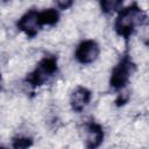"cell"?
Masks as SVG:
<instances>
[{"instance_id": "obj_1", "label": "cell", "mask_w": 149, "mask_h": 149, "mask_svg": "<svg viewBox=\"0 0 149 149\" xmlns=\"http://www.w3.org/2000/svg\"><path fill=\"white\" fill-rule=\"evenodd\" d=\"M147 22V13L137 5L132 3L129 6L122 7L115 17L114 21V30L118 36L128 41L136 29Z\"/></svg>"}, {"instance_id": "obj_2", "label": "cell", "mask_w": 149, "mask_h": 149, "mask_svg": "<svg viewBox=\"0 0 149 149\" xmlns=\"http://www.w3.org/2000/svg\"><path fill=\"white\" fill-rule=\"evenodd\" d=\"M58 72V59L54 55H45L41 58L35 68L27 74L26 83L31 88H37L45 85Z\"/></svg>"}, {"instance_id": "obj_3", "label": "cell", "mask_w": 149, "mask_h": 149, "mask_svg": "<svg viewBox=\"0 0 149 149\" xmlns=\"http://www.w3.org/2000/svg\"><path fill=\"white\" fill-rule=\"evenodd\" d=\"M135 70H136V64L133 61L130 54L126 51L112 69L109 77L111 88H113L114 91H122L129 83Z\"/></svg>"}, {"instance_id": "obj_4", "label": "cell", "mask_w": 149, "mask_h": 149, "mask_svg": "<svg viewBox=\"0 0 149 149\" xmlns=\"http://www.w3.org/2000/svg\"><path fill=\"white\" fill-rule=\"evenodd\" d=\"M100 55V47L97 41L87 38L81 41L74 50V59L81 65H88L94 63Z\"/></svg>"}, {"instance_id": "obj_5", "label": "cell", "mask_w": 149, "mask_h": 149, "mask_svg": "<svg viewBox=\"0 0 149 149\" xmlns=\"http://www.w3.org/2000/svg\"><path fill=\"white\" fill-rule=\"evenodd\" d=\"M16 27L20 31H22L27 37L34 38L37 36L40 30L42 29L38 10L37 9H29L27 10L16 22Z\"/></svg>"}, {"instance_id": "obj_6", "label": "cell", "mask_w": 149, "mask_h": 149, "mask_svg": "<svg viewBox=\"0 0 149 149\" xmlns=\"http://www.w3.org/2000/svg\"><path fill=\"white\" fill-rule=\"evenodd\" d=\"M85 129V148L98 149L105 139V132L100 123L94 120H90L84 125Z\"/></svg>"}, {"instance_id": "obj_7", "label": "cell", "mask_w": 149, "mask_h": 149, "mask_svg": "<svg viewBox=\"0 0 149 149\" xmlns=\"http://www.w3.org/2000/svg\"><path fill=\"white\" fill-rule=\"evenodd\" d=\"M92 99V92L85 86H77L70 95V106L73 112L80 113L90 104Z\"/></svg>"}, {"instance_id": "obj_8", "label": "cell", "mask_w": 149, "mask_h": 149, "mask_svg": "<svg viewBox=\"0 0 149 149\" xmlns=\"http://www.w3.org/2000/svg\"><path fill=\"white\" fill-rule=\"evenodd\" d=\"M38 16H40V22H41L42 28L44 26L52 27L59 22L61 13L57 8L50 7V8H44L42 10H38Z\"/></svg>"}, {"instance_id": "obj_9", "label": "cell", "mask_w": 149, "mask_h": 149, "mask_svg": "<svg viewBox=\"0 0 149 149\" xmlns=\"http://www.w3.org/2000/svg\"><path fill=\"white\" fill-rule=\"evenodd\" d=\"M100 9L104 14H113L118 13L122 8V1L116 0H107V1H100Z\"/></svg>"}, {"instance_id": "obj_10", "label": "cell", "mask_w": 149, "mask_h": 149, "mask_svg": "<svg viewBox=\"0 0 149 149\" xmlns=\"http://www.w3.org/2000/svg\"><path fill=\"white\" fill-rule=\"evenodd\" d=\"M34 144V140L30 136H16L12 140L13 149H29Z\"/></svg>"}, {"instance_id": "obj_11", "label": "cell", "mask_w": 149, "mask_h": 149, "mask_svg": "<svg viewBox=\"0 0 149 149\" xmlns=\"http://www.w3.org/2000/svg\"><path fill=\"white\" fill-rule=\"evenodd\" d=\"M56 6H57V9L58 10L59 9H68L69 7L72 6V1H58L56 3Z\"/></svg>"}, {"instance_id": "obj_12", "label": "cell", "mask_w": 149, "mask_h": 149, "mask_svg": "<svg viewBox=\"0 0 149 149\" xmlns=\"http://www.w3.org/2000/svg\"><path fill=\"white\" fill-rule=\"evenodd\" d=\"M0 91H1V72H0Z\"/></svg>"}, {"instance_id": "obj_13", "label": "cell", "mask_w": 149, "mask_h": 149, "mask_svg": "<svg viewBox=\"0 0 149 149\" xmlns=\"http://www.w3.org/2000/svg\"><path fill=\"white\" fill-rule=\"evenodd\" d=\"M0 149H5V148H3V147H0Z\"/></svg>"}]
</instances>
